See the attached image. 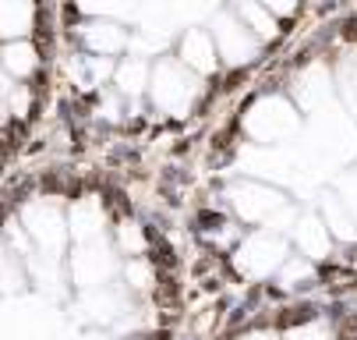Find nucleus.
I'll list each match as a JSON object with an SVG mask.
<instances>
[{
    "mask_svg": "<svg viewBox=\"0 0 357 340\" xmlns=\"http://www.w3.org/2000/svg\"><path fill=\"white\" fill-rule=\"evenodd\" d=\"M114 273V263L107 259L103 249H92V252H82L75 259V276L85 283V287H99V280H107Z\"/></svg>",
    "mask_w": 357,
    "mask_h": 340,
    "instance_id": "obj_7",
    "label": "nucleus"
},
{
    "mask_svg": "<svg viewBox=\"0 0 357 340\" xmlns=\"http://www.w3.org/2000/svg\"><path fill=\"white\" fill-rule=\"evenodd\" d=\"M117 85L124 92H142L145 89V64L142 61H128L117 68Z\"/></svg>",
    "mask_w": 357,
    "mask_h": 340,
    "instance_id": "obj_12",
    "label": "nucleus"
},
{
    "mask_svg": "<svg viewBox=\"0 0 357 340\" xmlns=\"http://www.w3.org/2000/svg\"><path fill=\"white\" fill-rule=\"evenodd\" d=\"M287 340H329V333L322 326H304V330H294Z\"/></svg>",
    "mask_w": 357,
    "mask_h": 340,
    "instance_id": "obj_18",
    "label": "nucleus"
},
{
    "mask_svg": "<svg viewBox=\"0 0 357 340\" xmlns=\"http://www.w3.org/2000/svg\"><path fill=\"white\" fill-rule=\"evenodd\" d=\"M248 340H273V337H266V333H262V337H248Z\"/></svg>",
    "mask_w": 357,
    "mask_h": 340,
    "instance_id": "obj_19",
    "label": "nucleus"
},
{
    "mask_svg": "<svg viewBox=\"0 0 357 340\" xmlns=\"http://www.w3.org/2000/svg\"><path fill=\"white\" fill-rule=\"evenodd\" d=\"M128 276L135 280V287H149V283H152V269L142 266V263H131V266H128Z\"/></svg>",
    "mask_w": 357,
    "mask_h": 340,
    "instance_id": "obj_17",
    "label": "nucleus"
},
{
    "mask_svg": "<svg viewBox=\"0 0 357 340\" xmlns=\"http://www.w3.org/2000/svg\"><path fill=\"white\" fill-rule=\"evenodd\" d=\"M32 18L29 4H4V32H25V22Z\"/></svg>",
    "mask_w": 357,
    "mask_h": 340,
    "instance_id": "obj_14",
    "label": "nucleus"
},
{
    "mask_svg": "<svg viewBox=\"0 0 357 340\" xmlns=\"http://www.w3.org/2000/svg\"><path fill=\"white\" fill-rule=\"evenodd\" d=\"M297 241H301V249L308 252L312 259L329 256V230H326V223L315 220V216H304V220H301V227H297Z\"/></svg>",
    "mask_w": 357,
    "mask_h": 340,
    "instance_id": "obj_8",
    "label": "nucleus"
},
{
    "mask_svg": "<svg viewBox=\"0 0 357 340\" xmlns=\"http://www.w3.org/2000/svg\"><path fill=\"white\" fill-rule=\"evenodd\" d=\"M4 64H8L11 75H29L36 68V50L29 43H11L4 50Z\"/></svg>",
    "mask_w": 357,
    "mask_h": 340,
    "instance_id": "obj_11",
    "label": "nucleus"
},
{
    "mask_svg": "<svg viewBox=\"0 0 357 340\" xmlns=\"http://www.w3.org/2000/svg\"><path fill=\"white\" fill-rule=\"evenodd\" d=\"M283 206V199L276 195V191H269V188H259V184H244V188H237V209L244 213V216H259V220H266L273 209H280Z\"/></svg>",
    "mask_w": 357,
    "mask_h": 340,
    "instance_id": "obj_4",
    "label": "nucleus"
},
{
    "mask_svg": "<svg viewBox=\"0 0 357 340\" xmlns=\"http://www.w3.org/2000/svg\"><path fill=\"white\" fill-rule=\"evenodd\" d=\"M85 43H89V50L114 54V50H121V46H124V32L114 22H99V25H89L85 29Z\"/></svg>",
    "mask_w": 357,
    "mask_h": 340,
    "instance_id": "obj_9",
    "label": "nucleus"
},
{
    "mask_svg": "<svg viewBox=\"0 0 357 340\" xmlns=\"http://www.w3.org/2000/svg\"><path fill=\"white\" fill-rule=\"evenodd\" d=\"M181 57H184L191 68H198L202 75H209V71L216 68V57H213V43H209V36H206V32H198V29H191V32L184 36Z\"/></svg>",
    "mask_w": 357,
    "mask_h": 340,
    "instance_id": "obj_5",
    "label": "nucleus"
},
{
    "mask_svg": "<svg viewBox=\"0 0 357 340\" xmlns=\"http://www.w3.org/2000/svg\"><path fill=\"white\" fill-rule=\"evenodd\" d=\"M191 96H195L191 78H188L181 68L163 64V68H160V75H156V100H160L167 110H181V107L191 100Z\"/></svg>",
    "mask_w": 357,
    "mask_h": 340,
    "instance_id": "obj_2",
    "label": "nucleus"
},
{
    "mask_svg": "<svg viewBox=\"0 0 357 340\" xmlns=\"http://www.w3.org/2000/svg\"><path fill=\"white\" fill-rule=\"evenodd\" d=\"M322 209H326L329 230H333L336 237H343V241H354V237H357V230H354V223H350L347 209H343V206H340L333 195H326V199H322Z\"/></svg>",
    "mask_w": 357,
    "mask_h": 340,
    "instance_id": "obj_10",
    "label": "nucleus"
},
{
    "mask_svg": "<svg viewBox=\"0 0 357 340\" xmlns=\"http://www.w3.org/2000/svg\"><path fill=\"white\" fill-rule=\"evenodd\" d=\"M312 276V266L304 263V259H290L287 269H283V287H297L301 280H308Z\"/></svg>",
    "mask_w": 357,
    "mask_h": 340,
    "instance_id": "obj_16",
    "label": "nucleus"
},
{
    "mask_svg": "<svg viewBox=\"0 0 357 340\" xmlns=\"http://www.w3.org/2000/svg\"><path fill=\"white\" fill-rule=\"evenodd\" d=\"M216 39H220L223 57H227L230 64H244V61H251V57H255V50H259V43L251 39V29L237 25V22H234V18H227V15L216 22Z\"/></svg>",
    "mask_w": 357,
    "mask_h": 340,
    "instance_id": "obj_1",
    "label": "nucleus"
},
{
    "mask_svg": "<svg viewBox=\"0 0 357 340\" xmlns=\"http://www.w3.org/2000/svg\"><path fill=\"white\" fill-rule=\"evenodd\" d=\"M71 223H75V230L78 234H96L99 230V223H103V216H99V206H78L75 209V216H71Z\"/></svg>",
    "mask_w": 357,
    "mask_h": 340,
    "instance_id": "obj_15",
    "label": "nucleus"
},
{
    "mask_svg": "<svg viewBox=\"0 0 357 340\" xmlns=\"http://www.w3.org/2000/svg\"><path fill=\"white\" fill-rule=\"evenodd\" d=\"M280 259H283V245H280L276 237H266V234H259L255 241H248L244 252H241V266H244L251 276H266Z\"/></svg>",
    "mask_w": 357,
    "mask_h": 340,
    "instance_id": "obj_3",
    "label": "nucleus"
},
{
    "mask_svg": "<svg viewBox=\"0 0 357 340\" xmlns=\"http://www.w3.org/2000/svg\"><path fill=\"white\" fill-rule=\"evenodd\" d=\"M241 15L248 18V25H251V32H255V36H262V39H269V36L276 32V22L269 18V11H266V8H255V4H244V8H241Z\"/></svg>",
    "mask_w": 357,
    "mask_h": 340,
    "instance_id": "obj_13",
    "label": "nucleus"
},
{
    "mask_svg": "<svg viewBox=\"0 0 357 340\" xmlns=\"http://www.w3.org/2000/svg\"><path fill=\"white\" fill-rule=\"evenodd\" d=\"M29 234H36L43 245H61V241H64V220H61V213L43 209V206L29 209Z\"/></svg>",
    "mask_w": 357,
    "mask_h": 340,
    "instance_id": "obj_6",
    "label": "nucleus"
},
{
    "mask_svg": "<svg viewBox=\"0 0 357 340\" xmlns=\"http://www.w3.org/2000/svg\"><path fill=\"white\" fill-rule=\"evenodd\" d=\"M89 340H110V337H89Z\"/></svg>",
    "mask_w": 357,
    "mask_h": 340,
    "instance_id": "obj_20",
    "label": "nucleus"
}]
</instances>
